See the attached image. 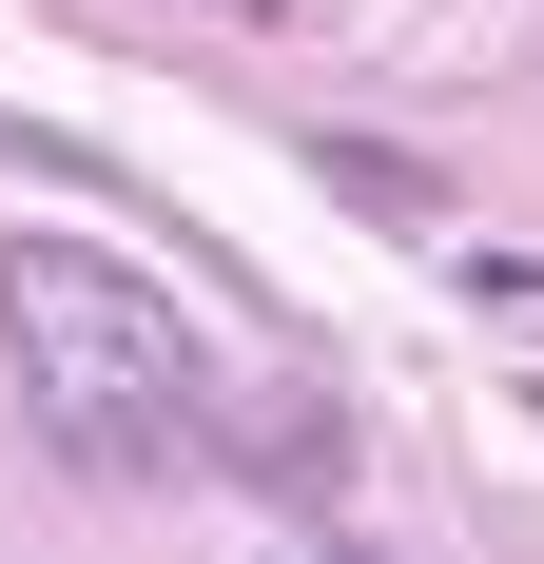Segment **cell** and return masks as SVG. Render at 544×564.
<instances>
[{
	"label": "cell",
	"instance_id": "cell-1",
	"mask_svg": "<svg viewBox=\"0 0 544 564\" xmlns=\"http://www.w3.org/2000/svg\"><path fill=\"white\" fill-rule=\"evenodd\" d=\"M0 350H20V409H40V448L78 487H175L215 448L195 312L98 234H0Z\"/></svg>",
	"mask_w": 544,
	"mask_h": 564
},
{
	"label": "cell",
	"instance_id": "cell-2",
	"mask_svg": "<svg viewBox=\"0 0 544 564\" xmlns=\"http://www.w3.org/2000/svg\"><path fill=\"white\" fill-rule=\"evenodd\" d=\"M215 448L253 467V487H292V507H330V467H350V409H330L312 370H272L253 409H215Z\"/></svg>",
	"mask_w": 544,
	"mask_h": 564
},
{
	"label": "cell",
	"instance_id": "cell-3",
	"mask_svg": "<svg viewBox=\"0 0 544 564\" xmlns=\"http://www.w3.org/2000/svg\"><path fill=\"white\" fill-rule=\"evenodd\" d=\"M312 175L350 195V215H389V234H447V175L409 156V137H312Z\"/></svg>",
	"mask_w": 544,
	"mask_h": 564
},
{
	"label": "cell",
	"instance_id": "cell-4",
	"mask_svg": "<svg viewBox=\"0 0 544 564\" xmlns=\"http://www.w3.org/2000/svg\"><path fill=\"white\" fill-rule=\"evenodd\" d=\"M312 564H370V545H312Z\"/></svg>",
	"mask_w": 544,
	"mask_h": 564
},
{
	"label": "cell",
	"instance_id": "cell-5",
	"mask_svg": "<svg viewBox=\"0 0 544 564\" xmlns=\"http://www.w3.org/2000/svg\"><path fill=\"white\" fill-rule=\"evenodd\" d=\"M233 20H272V0H233Z\"/></svg>",
	"mask_w": 544,
	"mask_h": 564
}]
</instances>
